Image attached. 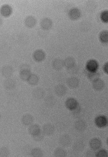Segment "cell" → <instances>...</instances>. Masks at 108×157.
<instances>
[{
	"label": "cell",
	"mask_w": 108,
	"mask_h": 157,
	"mask_svg": "<svg viewBox=\"0 0 108 157\" xmlns=\"http://www.w3.org/2000/svg\"><path fill=\"white\" fill-rule=\"evenodd\" d=\"M32 95L35 100H41L44 98L46 95L45 91L41 87H37L32 92Z\"/></svg>",
	"instance_id": "cell-1"
},
{
	"label": "cell",
	"mask_w": 108,
	"mask_h": 157,
	"mask_svg": "<svg viewBox=\"0 0 108 157\" xmlns=\"http://www.w3.org/2000/svg\"><path fill=\"white\" fill-rule=\"evenodd\" d=\"M66 108L71 111H73L79 106L78 101L73 98H70L66 100L65 102Z\"/></svg>",
	"instance_id": "cell-2"
},
{
	"label": "cell",
	"mask_w": 108,
	"mask_h": 157,
	"mask_svg": "<svg viewBox=\"0 0 108 157\" xmlns=\"http://www.w3.org/2000/svg\"><path fill=\"white\" fill-rule=\"evenodd\" d=\"M95 123L98 128H103L107 126L108 123L107 118L104 116H99L95 118Z\"/></svg>",
	"instance_id": "cell-3"
},
{
	"label": "cell",
	"mask_w": 108,
	"mask_h": 157,
	"mask_svg": "<svg viewBox=\"0 0 108 157\" xmlns=\"http://www.w3.org/2000/svg\"><path fill=\"white\" fill-rule=\"evenodd\" d=\"M72 140L70 136L67 134L62 136L59 140V143L64 147H68L71 144Z\"/></svg>",
	"instance_id": "cell-4"
},
{
	"label": "cell",
	"mask_w": 108,
	"mask_h": 157,
	"mask_svg": "<svg viewBox=\"0 0 108 157\" xmlns=\"http://www.w3.org/2000/svg\"><path fill=\"white\" fill-rule=\"evenodd\" d=\"M14 69L11 66L6 65L1 69L2 76L7 78H10L13 74Z\"/></svg>",
	"instance_id": "cell-5"
},
{
	"label": "cell",
	"mask_w": 108,
	"mask_h": 157,
	"mask_svg": "<svg viewBox=\"0 0 108 157\" xmlns=\"http://www.w3.org/2000/svg\"><path fill=\"white\" fill-rule=\"evenodd\" d=\"M92 86L96 91H101L103 89L105 86V82L101 78H96L92 81Z\"/></svg>",
	"instance_id": "cell-6"
},
{
	"label": "cell",
	"mask_w": 108,
	"mask_h": 157,
	"mask_svg": "<svg viewBox=\"0 0 108 157\" xmlns=\"http://www.w3.org/2000/svg\"><path fill=\"white\" fill-rule=\"evenodd\" d=\"M98 65L97 62L94 60H91L87 62V69L88 72L94 73L98 68Z\"/></svg>",
	"instance_id": "cell-7"
},
{
	"label": "cell",
	"mask_w": 108,
	"mask_h": 157,
	"mask_svg": "<svg viewBox=\"0 0 108 157\" xmlns=\"http://www.w3.org/2000/svg\"><path fill=\"white\" fill-rule=\"evenodd\" d=\"M67 89L64 85L59 84L55 88V92L56 96L59 97H63L66 94Z\"/></svg>",
	"instance_id": "cell-8"
},
{
	"label": "cell",
	"mask_w": 108,
	"mask_h": 157,
	"mask_svg": "<svg viewBox=\"0 0 108 157\" xmlns=\"http://www.w3.org/2000/svg\"><path fill=\"white\" fill-rule=\"evenodd\" d=\"M42 129L44 133L47 136H51L55 131V127L51 123H46L44 125Z\"/></svg>",
	"instance_id": "cell-9"
},
{
	"label": "cell",
	"mask_w": 108,
	"mask_h": 157,
	"mask_svg": "<svg viewBox=\"0 0 108 157\" xmlns=\"http://www.w3.org/2000/svg\"><path fill=\"white\" fill-rule=\"evenodd\" d=\"M45 53L42 50H36L33 54V58L35 60L38 62L43 61L45 58Z\"/></svg>",
	"instance_id": "cell-10"
},
{
	"label": "cell",
	"mask_w": 108,
	"mask_h": 157,
	"mask_svg": "<svg viewBox=\"0 0 108 157\" xmlns=\"http://www.w3.org/2000/svg\"><path fill=\"white\" fill-rule=\"evenodd\" d=\"M40 26L43 30H49L52 26V21L48 18H44L41 20Z\"/></svg>",
	"instance_id": "cell-11"
},
{
	"label": "cell",
	"mask_w": 108,
	"mask_h": 157,
	"mask_svg": "<svg viewBox=\"0 0 108 157\" xmlns=\"http://www.w3.org/2000/svg\"><path fill=\"white\" fill-rule=\"evenodd\" d=\"M21 123L25 126H29L33 124L34 118L31 114H26L23 115L21 119Z\"/></svg>",
	"instance_id": "cell-12"
},
{
	"label": "cell",
	"mask_w": 108,
	"mask_h": 157,
	"mask_svg": "<svg viewBox=\"0 0 108 157\" xmlns=\"http://www.w3.org/2000/svg\"><path fill=\"white\" fill-rule=\"evenodd\" d=\"M12 13V8L8 5H5L0 9V13L2 16L8 17Z\"/></svg>",
	"instance_id": "cell-13"
},
{
	"label": "cell",
	"mask_w": 108,
	"mask_h": 157,
	"mask_svg": "<svg viewBox=\"0 0 108 157\" xmlns=\"http://www.w3.org/2000/svg\"><path fill=\"white\" fill-rule=\"evenodd\" d=\"M67 84L68 87L72 89L76 88L79 86V80L75 77H71L68 78L67 81Z\"/></svg>",
	"instance_id": "cell-14"
},
{
	"label": "cell",
	"mask_w": 108,
	"mask_h": 157,
	"mask_svg": "<svg viewBox=\"0 0 108 157\" xmlns=\"http://www.w3.org/2000/svg\"><path fill=\"white\" fill-rule=\"evenodd\" d=\"M102 145L101 140L96 138L92 139L89 142L90 147L93 150H99L101 147Z\"/></svg>",
	"instance_id": "cell-15"
},
{
	"label": "cell",
	"mask_w": 108,
	"mask_h": 157,
	"mask_svg": "<svg viewBox=\"0 0 108 157\" xmlns=\"http://www.w3.org/2000/svg\"><path fill=\"white\" fill-rule=\"evenodd\" d=\"M81 14L80 11L79 9L74 8L69 11V16L71 20H76L80 18Z\"/></svg>",
	"instance_id": "cell-16"
},
{
	"label": "cell",
	"mask_w": 108,
	"mask_h": 157,
	"mask_svg": "<svg viewBox=\"0 0 108 157\" xmlns=\"http://www.w3.org/2000/svg\"><path fill=\"white\" fill-rule=\"evenodd\" d=\"M3 86L5 89L7 90H11L15 88L16 83L14 80L10 78H7L4 82Z\"/></svg>",
	"instance_id": "cell-17"
},
{
	"label": "cell",
	"mask_w": 108,
	"mask_h": 157,
	"mask_svg": "<svg viewBox=\"0 0 108 157\" xmlns=\"http://www.w3.org/2000/svg\"><path fill=\"white\" fill-rule=\"evenodd\" d=\"M74 127L77 131L82 132L85 130L87 127V125L84 121L79 120L75 122Z\"/></svg>",
	"instance_id": "cell-18"
},
{
	"label": "cell",
	"mask_w": 108,
	"mask_h": 157,
	"mask_svg": "<svg viewBox=\"0 0 108 157\" xmlns=\"http://www.w3.org/2000/svg\"><path fill=\"white\" fill-rule=\"evenodd\" d=\"M52 67L55 70L60 71L64 66V61L61 59L57 58L54 59L52 63Z\"/></svg>",
	"instance_id": "cell-19"
},
{
	"label": "cell",
	"mask_w": 108,
	"mask_h": 157,
	"mask_svg": "<svg viewBox=\"0 0 108 157\" xmlns=\"http://www.w3.org/2000/svg\"><path fill=\"white\" fill-rule=\"evenodd\" d=\"M28 132L32 136H36L41 131L40 127L37 124L30 125L28 128Z\"/></svg>",
	"instance_id": "cell-20"
},
{
	"label": "cell",
	"mask_w": 108,
	"mask_h": 157,
	"mask_svg": "<svg viewBox=\"0 0 108 157\" xmlns=\"http://www.w3.org/2000/svg\"><path fill=\"white\" fill-rule=\"evenodd\" d=\"M25 25L28 28H33L35 26L37 21L34 17L29 16L27 17L25 20Z\"/></svg>",
	"instance_id": "cell-21"
},
{
	"label": "cell",
	"mask_w": 108,
	"mask_h": 157,
	"mask_svg": "<svg viewBox=\"0 0 108 157\" xmlns=\"http://www.w3.org/2000/svg\"><path fill=\"white\" fill-rule=\"evenodd\" d=\"M56 99L53 96H48L44 99L45 105L48 108H52L55 105L56 103Z\"/></svg>",
	"instance_id": "cell-22"
},
{
	"label": "cell",
	"mask_w": 108,
	"mask_h": 157,
	"mask_svg": "<svg viewBox=\"0 0 108 157\" xmlns=\"http://www.w3.org/2000/svg\"><path fill=\"white\" fill-rule=\"evenodd\" d=\"M64 65L67 69H70L75 65V59L72 57L69 56L64 60Z\"/></svg>",
	"instance_id": "cell-23"
},
{
	"label": "cell",
	"mask_w": 108,
	"mask_h": 157,
	"mask_svg": "<svg viewBox=\"0 0 108 157\" xmlns=\"http://www.w3.org/2000/svg\"><path fill=\"white\" fill-rule=\"evenodd\" d=\"M85 148V145L82 141H78L76 142L73 145V150L76 152H80L83 151Z\"/></svg>",
	"instance_id": "cell-24"
},
{
	"label": "cell",
	"mask_w": 108,
	"mask_h": 157,
	"mask_svg": "<svg viewBox=\"0 0 108 157\" xmlns=\"http://www.w3.org/2000/svg\"><path fill=\"white\" fill-rule=\"evenodd\" d=\"M39 78L35 74L31 75L28 79V82L29 85L31 86H35L38 84L39 82Z\"/></svg>",
	"instance_id": "cell-25"
},
{
	"label": "cell",
	"mask_w": 108,
	"mask_h": 157,
	"mask_svg": "<svg viewBox=\"0 0 108 157\" xmlns=\"http://www.w3.org/2000/svg\"><path fill=\"white\" fill-rule=\"evenodd\" d=\"M54 155V156L56 157H65L67 156V153L64 149L58 147L55 149Z\"/></svg>",
	"instance_id": "cell-26"
},
{
	"label": "cell",
	"mask_w": 108,
	"mask_h": 157,
	"mask_svg": "<svg viewBox=\"0 0 108 157\" xmlns=\"http://www.w3.org/2000/svg\"><path fill=\"white\" fill-rule=\"evenodd\" d=\"M31 72L29 70L20 71V77L21 80L24 81H27L31 75Z\"/></svg>",
	"instance_id": "cell-27"
},
{
	"label": "cell",
	"mask_w": 108,
	"mask_h": 157,
	"mask_svg": "<svg viewBox=\"0 0 108 157\" xmlns=\"http://www.w3.org/2000/svg\"><path fill=\"white\" fill-rule=\"evenodd\" d=\"M31 155L34 157H41L44 155L43 151L40 148H34L31 151Z\"/></svg>",
	"instance_id": "cell-28"
},
{
	"label": "cell",
	"mask_w": 108,
	"mask_h": 157,
	"mask_svg": "<svg viewBox=\"0 0 108 157\" xmlns=\"http://www.w3.org/2000/svg\"><path fill=\"white\" fill-rule=\"evenodd\" d=\"M99 39L103 43H107L108 42V33L107 30H103L100 33Z\"/></svg>",
	"instance_id": "cell-29"
},
{
	"label": "cell",
	"mask_w": 108,
	"mask_h": 157,
	"mask_svg": "<svg viewBox=\"0 0 108 157\" xmlns=\"http://www.w3.org/2000/svg\"><path fill=\"white\" fill-rule=\"evenodd\" d=\"M10 155V149L7 147L3 146L0 148V157H8Z\"/></svg>",
	"instance_id": "cell-30"
},
{
	"label": "cell",
	"mask_w": 108,
	"mask_h": 157,
	"mask_svg": "<svg viewBox=\"0 0 108 157\" xmlns=\"http://www.w3.org/2000/svg\"><path fill=\"white\" fill-rule=\"evenodd\" d=\"M44 133L43 131H41V132H39L38 134L36 135V136H33V140H34L35 141L39 142V141H42V140H43L44 138Z\"/></svg>",
	"instance_id": "cell-31"
},
{
	"label": "cell",
	"mask_w": 108,
	"mask_h": 157,
	"mask_svg": "<svg viewBox=\"0 0 108 157\" xmlns=\"http://www.w3.org/2000/svg\"><path fill=\"white\" fill-rule=\"evenodd\" d=\"M101 18L102 22L105 23H108V11H104L101 13Z\"/></svg>",
	"instance_id": "cell-32"
},
{
	"label": "cell",
	"mask_w": 108,
	"mask_h": 157,
	"mask_svg": "<svg viewBox=\"0 0 108 157\" xmlns=\"http://www.w3.org/2000/svg\"><path fill=\"white\" fill-rule=\"evenodd\" d=\"M96 156L97 157H108V153L106 150L104 149L99 151L96 154Z\"/></svg>",
	"instance_id": "cell-33"
},
{
	"label": "cell",
	"mask_w": 108,
	"mask_h": 157,
	"mask_svg": "<svg viewBox=\"0 0 108 157\" xmlns=\"http://www.w3.org/2000/svg\"><path fill=\"white\" fill-rule=\"evenodd\" d=\"M88 76L89 78L91 80L93 81L94 80L96 79V78H98V73L94 72V73H92V72H88Z\"/></svg>",
	"instance_id": "cell-34"
},
{
	"label": "cell",
	"mask_w": 108,
	"mask_h": 157,
	"mask_svg": "<svg viewBox=\"0 0 108 157\" xmlns=\"http://www.w3.org/2000/svg\"><path fill=\"white\" fill-rule=\"evenodd\" d=\"M30 67L29 65H27V64H23V65L21 66L20 67V71L25 70H30Z\"/></svg>",
	"instance_id": "cell-35"
},
{
	"label": "cell",
	"mask_w": 108,
	"mask_h": 157,
	"mask_svg": "<svg viewBox=\"0 0 108 157\" xmlns=\"http://www.w3.org/2000/svg\"><path fill=\"white\" fill-rule=\"evenodd\" d=\"M78 68L76 67V65L75 66L69 69V72H71V73H74L75 72L78 71Z\"/></svg>",
	"instance_id": "cell-36"
},
{
	"label": "cell",
	"mask_w": 108,
	"mask_h": 157,
	"mask_svg": "<svg viewBox=\"0 0 108 157\" xmlns=\"http://www.w3.org/2000/svg\"><path fill=\"white\" fill-rule=\"evenodd\" d=\"M103 69L104 72L106 74H108V63L106 62V63L104 65L103 67Z\"/></svg>",
	"instance_id": "cell-37"
},
{
	"label": "cell",
	"mask_w": 108,
	"mask_h": 157,
	"mask_svg": "<svg viewBox=\"0 0 108 157\" xmlns=\"http://www.w3.org/2000/svg\"><path fill=\"white\" fill-rule=\"evenodd\" d=\"M2 19H1V17H0V26H1V25H2Z\"/></svg>",
	"instance_id": "cell-38"
},
{
	"label": "cell",
	"mask_w": 108,
	"mask_h": 157,
	"mask_svg": "<svg viewBox=\"0 0 108 157\" xmlns=\"http://www.w3.org/2000/svg\"><path fill=\"white\" fill-rule=\"evenodd\" d=\"M2 115H1V113H0V121H1V119H2Z\"/></svg>",
	"instance_id": "cell-39"
}]
</instances>
